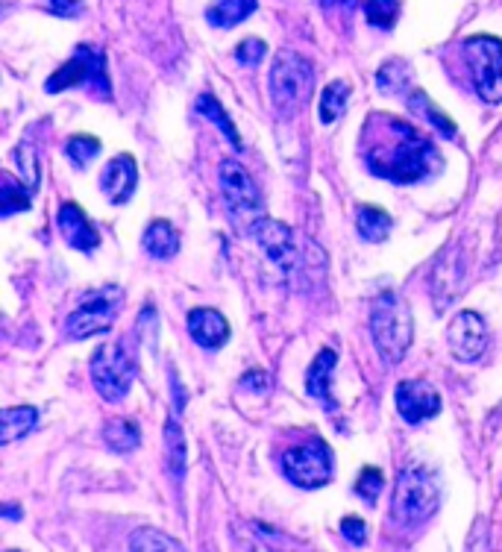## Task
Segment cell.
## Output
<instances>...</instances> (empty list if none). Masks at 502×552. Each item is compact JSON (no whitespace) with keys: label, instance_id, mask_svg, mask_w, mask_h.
<instances>
[{"label":"cell","instance_id":"obj_1","mask_svg":"<svg viewBox=\"0 0 502 552\" xmlns=\"http://www.w3.org/2000/svg\"><path fill=\"white\" fill-rule=\"evenodd\" d=\"M388 124H391V141H385L379 150L365 156L370 174L403 185L420 183L429 174H435L441 162H438V150L432 147V141L423 133H417L406 121L388 118Z\"/></svg>","mask_w":502,"mask_h":552},{"label":"cell","instance_id":"obj_2","mask_svg":"<svg viewBox=\"0 0 502 552\" xmlns=\"http://www.w3.org/2000/svg\"><path fill=\"white\" fill-rule=\"evenodd\" d=\"M370 335H373L379 356L388 365H400L406 359L411 335H414V321H411L409 303L400 294L385 291L376 297V303L370 309Z\"/></svg>","mask_w":502,"mask_h":552},{"label":"cell","instance_id":"obj_3","mask_svg":"<svg viewBox=\"0 0 502 552\" xmlns=\"http://www.w3.org/2000/svg\"><path fill=\"white\" fill-rule=\"evenodd\" d=\"M441 506V488L423 464H406L397 476L394 488V520L403 526H420L426 523Z\"/></svg>","mask_w":502,"mask_h":552},{"label":"cell","instance_id":"obj_4","mask_svg":"<svg viewBox=\"0 0 502 552\" xmlns=\"http://www.w3.org/2000/svg\"><path fill=\"white\" fill-rule=\"evenodd\" d=\"M315 71L309 59L294 50H282L271 68V100L282 118H294L312 97Z\"/></svg>","mask_w":502,"mask_h":552},{"label":"cell","instance_id":"obj_5","mask_svg":"<svg viewBox=\"0 0 502 552\" xmlns=\"http://www.w3.org/2000/svg\"><path fill=\"white\" fill-rule=\"evenodd\" d=\"M136 356L127 347V341H109L100 344L92 356V382L94 391L106 400V403H121L127 397V391L136 382Z\"/></svg>","mask_w":502,"mask_h":552},{"label":"cell","instance_id":"obj_6","mask_svg":"<svg viewBox=\"0 0 502 552\" xmlns=\"http://www.w3.org/2000/svg\"><path fill=\"white\" fill-rule=\"evenodd\" d=\"M121 306H124V291L118 285H103L97 291H89L68 318V335L74 341H83V338L109 332Z\"/></svg>","mask_w":502,"mask_h":552},{"label":"cell","instance_id":"obj_7","mask_svg":"<svg viewBox=\"0 0 502 552\" xmlns=\"http://www.w3.org/2000/svg\"><path fill=\"white\" fill-rule=\"evenodd\" d=\"M77 86H92V92L97 89L103 97L112 94V89H109V74H106V59H103V53L97 47H77L71 53V59L56 74H50L45 83V89L50 94L65 92V89H77Z\"/></svg>","mask_w":502,"mask_h":552},{"label":"cell","instance_id":"obj_8","mask_svg":"<svg viewBox=\"0 0 502 552\" xmlns=\"http://www.w3.org/2000/svg\"><path fill=\"white\" fill-rule=\"evenodd\" d=\"M221 191L227 200L229 218L241 230L256 227L262 221V194L241 162H235V159L221 162Z\"/></svg>","mask_w":502,"mask_h":552},{"label":"cell","instance_id":"obj_9","mask_svg":"<svg viewBox=\"0 0 502 552\" xmlns=\"http://www.w3.org/2000/svg\"><path fill=\"white\" fill-rule=\"evenodd\" d=\"M282 473L297 488H309V491L323 488L335 473V461H332L329 444L323 438H312L300 447H291L282 456Z\"/></svg>","mask_w":502,"mask_h":552},{"label":"cell","instance_id":"obj_10","mask_svg":"<svg viewBox=\"0 0 502 552\" xmlns=\"http://www.w3.org/2000/svg\"><path fill=\"white\" fill-rule=\"evenodd\" d=\"M476 94L485 103H502V42L497 36H470L464 42Z\"/></svg>","mask_w":502,"mask_h":552},{"label":"cell","instance_id":"obj_11","mask_svg":"<svg viewBox=\"0 0 502 552\" xmlns=\"http://www.w3.org/2000/svg\"><path fill=\"white\" fill-rule=\"evenodd\" d=\"M467 279H470V256H467L464 244L458 241L438 256V262L432 268V279H429V291H432V303H435L438 315H444L447 306H453L464 294Z\"/></svg>","mask_w":502,"mask_h":552},{"label":"cell","instance_id":"obj_12","mask_svg":"<svg viewBox=\"0 0 502 552\" xmlns=\"http://www.w3.org/2000/svg\"><path fill=\"white\" fill-rule=\"evenodd\" d=\"M256 238L262 244V250L268 253V259L285 276H294V271L303 265V253L297 247V235L291 232L288 224H279L271 218H262L256 224Z\"/></svg>","mask_w":502,"mask_h":552},{"label":"cell","instance_id":"obj_13","mask_svg":"<svg viewBox=\"0 0 502 552\" xmlns=\"http://www.w3.org/2000/svg\"><path fill=\"white\" fill-rule=\"evenodd\" d=\"M447 347L453 353V359L470 365L476 359H482V353L488 350V329L482 315L476 312H461L447 326Z\"/></svg>","mask_w":502,"mask_h":552},{"label":"cell","instance_id":"obj_14","mask_svg":"<svg viewBox=\"0 0 502 552\" xmlns=\"http://www.w3.org/2000/svg\"><path fill=\"white\" fill-rule=\"evenodd\" d=\"M397 409H400V417L417 426L423 420H432L435 414L441 412V397L438 391L423 382V379H406L397 385Z\"/></svg>","mask_w":502,"mask_h":552},{"label":"cell","instance_id":"obj_15","mask_svg":"<svg viewBox=\"0 0 502 552\" xmlns=\"http://www.w3.org/2000/svg\"><path fill=\"white\" fill-rule=\"evenodd\" d=\"M136 185L138 165L136 159L127 156V153L115 156V159L103 168V174H100V188H103V194H106L115 206L127 203V200L136 194Z\"/></svg>","mask_w":502,"mask_h":552},{"label":"cell","instance_id":"obj_16","mask_svg":"<svg viewBox=\"0 0 502 552\" xmlns=\"http://www.w3.org/2000/svg\"><path fill=\"white\" fill-rule=\"evenodd\" d=\"M59 230L65 235V241L74 250H80V253H92V250H97V244H100L97 227L86 218V212L77 203H71V200L62 203V209H59Z\"/></svg>","mask_w":502,"mask_h":552},{"label":"cell","instance_id":"obj_17","mask_svg":"<svg viewBox=\"0 0 502 552\" xmlns=\"http://www.w3.org/2000/svg\"><path fill=\"white\" fill-rule=\"evenodd\" d=\"M188 332L203 350H218L229 341V323L215 309H191L188 312Z\"/></svg>","mask_w":502,"mask_h":552},{"label":"cell","instance_id":"obj_18","mask_svg":"<svg viewBox=\"0 0 502 552\" xmlns=\"http://www.w3.org/2000/svg\"><path fill=\"white\" fill-rule=\"evenodd\" d=\"M141 247L153 259H174L180 253V232L168 221H150L141 235Z\"/></svg>","mask_w":502,"mask_h":552},{"label":"cell","instance_id":"obj_19","mask_svg":"<svg viewBox=\"0 0 502 552\" xmlns=\"http://www.w3.org/2000/svg\"><path fill=\"white\" fill-rule=\"evenodd\" d=\"M335 365H338V353L332 347H323L315 356L309 373H306V391L320 403L332 400V373H335Z\"/></svg>","mask_w":502,"mask_h":552},{"label":"cell","instance_id":"obj_20","mask_svg":"<svg viewBox=\"0 0 502 552\" xmlns=\"http://www.w3.org/2000/svg\"><path fill=\"white\" fill-rule=\"evenodd\" d=\"M256 6H259V0H215V3L206 9V21H209L212 27L227 30V27L241 24L244 18H250V15L256 12Z\"/></svg>","mask_w":502,"mask_h":552},{"label":"cell","instance_id":"obj_21","mask_svg":"<svg viewBox=\"0 0 502 552\" xmlns=\"http://www.w3.org/2000/svg\"><path fill=\"white\" fill-rule=\"evenodd\" d=\"M39 423V412L33 406H15L0 414V441L12 444L24 435H30Z\"/></svg>","mask_w":502,"mask_h":552},{"label":"cell","instance_id":"obj_22","mask_svg":"<svg viewBox=\"0 0 502 552\" xmlns=\"http://www.w3.org/2000/svg\"><path fill=\"white\" fill-rule=\"evenodd\" d=\"M103 441L115 453H133L141 444V429H138V423L127 420V417H115L103 426Z\"/></svg>","mask_w":502,"mask_h":552},{"label":"cell","instance_id":"obj_23","mask_svg":"<svg viewBox=\"0 0 502 552\" xmlns=\"http://www.w3.org/2000/svg\"><path fill=\"white\" fill-rule=\"evenodd\" d=\"M206 121H212L221 133H224V138H227L229 144L235 147V150H241V136H238V130H235V124L229 121V115H227V109L221 106V100L215 97V94H200L197 97V106H194Z\"/></svg>","mask_w":502,"mask_h":552},{"label":"cell","instance_id":"obj_24","mask_svg":"<svg viewBox=\"0 0 502 552\" xmlns=\"http://www.w3.org/2000/svg\"><path fill=\"white\" fill-rule=\"evenodd\" d=\"M165 453H168V467L177 479L185 476V461H188V444H185V432L177 417L165 420Z\"/></svg>","mask_w":502,"mask_h":552},{"label":"cell","instance_id":"obj_25","mask_svg":"<svg viewBox=\"0 0 502 552\" xmlns=\"http://www.w3.org/2000/svg\"><path fill=\"white\" fill-rule=\"evenodd\" d=\"M356 227H359V235H362L365 241L376 244V241H385V238L391 235L394 221H391V215H388L385 209H379V206H362L359 215H356Z\"/></svg>","mask_w":502,"mask_h":552},{"label":"cell","instance_id":"obj_26","mask_svg":"<svg viewBox=\"0 0 502 552\" xmlns=\"http://www.w3.org/2000/svg\"><path fill=\"white\" fill-rule=\"evenodd\" d=\"M347 100H350V86L344 80H335L329 83L323 94H320V121L323 124H335L344 109H347Z\"/></svg>","mask_w":502,"mask_h":552},{"label":"cell","instance_id":"obj_27","mask_svg":"<svg viewBox=\"0 0 502 552\" xmlns=\"http://www.w3.org/2000/svg\"><path fill=\"white\" fill-rule=\"evenodd\" d=\"M376 86L385 94H403L411 86V68L403 59H391L379 68L376 74Z\"/></svg>","mask_w":502,"mask_h":552},{"label":"cell","instance_id":"obj_28","mask_svg":"<svg viewBox=\"0 0 502 552\" xmlns=\"http://www.w3.org/2000/svg\"><path fill=\"white\" fill-rule=\"evenodd\" d=\"M0 215L9 218L15 212H27L30 209V191H24V185H18L9 174L0 177Z\"/></svg>","mask_w":502,"mask_h":552},{"label":"cell","instance_id":"obj_29","mask_svg":"<svg viewBox=\"0 0 502 552\" xmlns=\"http://www.w3.org/2000/svg\"><path fill=\"white\" fill-rule=\"evenodd\" d=\"M65 153H68V162L74 168H86L94 156L100 153V141L94 136H74L65 141Z\"/></svg>","mask_w":502,"mask_h":552},{"label":"cell","instance_id":"obj_30","mask_svg":"<svg viewBox=\"0 0 502 552\" xmlns=\"http://www.w3.org/2000/svg\"><path fill=\"white\" fill-rule=\"evenodd\" d=\"M367 21L379 30H391L400 15V0H367Z\"/></svg>","mask_w":502,"mask_h":552},{"label":"cell","instance_id":"obj_31","mask_svg":"<svg viewBox=\"0 0 502 552\" xmlns=\"http://www.w3.org/2000/svg\"><path fill=\"white\" fill-rule=\"evenodd\" d=\"M409 106L411 109H417L420 115H426V118H429V121H432V124H435V127L444 133V136H450V138L456 136V124H453L447 115H441V112H438V106H435V103H432V100H429V97H426L423 92L411 94Z\"/></svg>","mask_w":502,"mask_h":552},{"label":"cell","instance_id":"obj_32","mask_svg":"<svg viewBox=\"0 0 502 552\" xmlns=\"http://www.w3.org/2000/svg\"><path fill=\"white\" fill-rule=\"evenodd\" d=\"M130 547L141 552L183 550L180 541H174V538H168L165 532H156V529H138L136 535H133V541H130Z\"/></svg>","mask_w":502,"mask_h":552},{"label":"cell","instance_id":"obj_33","mask_svg":"<svg viewBox=\"0 0 502 552\" xmlns=\"http://www.w3.org/2000/svg\"><path fill=\"white\" fill-rule=\"evenodd\" d=\"M382 485H385L382 470H376V467H365V470H362V476H359V482H356V494H359L365 503H376V497L382 494Z\"/></svg>","mask_w":502,"mask_h":552},{"label":"cell","instance_id":"obj_34","mask_svg":"<svg viewBox=\"0 0 502 552\" xmlns=\"http://www.w3.org/2000/svg\"><path fill=\"white\" fill-rule=\"evenodd\" d=\"M265 53H268V45H265L262 39H244L241 45L235 47V59H238L241 65H247V68L259 65V62L265 59Z\"/></svg>","mask_w":502,"mask_h":552},{"label":"cell","instance_id":"obj_35","mask_svg":"<svg viewBox=\"0 0 502 552\" xmlns=\"http://www.w3.org/2000/svg\"><path fill=\"white\" fill-rule=\"evenodd\" d=\"M45 9L59 18H80L86 6H83V0H45Z\"/></svg>","mask_w":502,"mask_h":552},{"label":"cell","instance_id":"obj_36","mask_svg":"<svg viewBox=\"0 0 502 552\" xmlns=\"http://www.w3.org/2000/svg\"><path fill=\"white\" fill-rule=\"evenodd\" d=\"M341 532H344V538L353 541V544H365L367 541V526L362 517H344V520H341Z\"/></svg>","mask_w":502,"mask_h":552},{"label":"cell","instance_id":"obj_37","mask_svg":"<svg viewBox=\"0 0 502 552\" xmlns=\"http://www.w3.org/2000/svg\"><path fill=\"white\" fill-rule=\"evenodd\" d=\"M268 385H271V376H268L265 370H247V373L241 376V388H244V391H268Z\"/></svg>","mask_w":502,"mask_h":552},{"label":"cell","instance_id":"obj_38","mask_svg":"<svg viewBox=\"0 0 502 552\" xmlns=\"http://www.w3.org/2000/svg\"><path fill=\"white\" fill-rule=\"evenodd\" d=\"M320 3H323L326 9H335V6H353L356 0H320Z\"/></svg>","mask_w":502,"mask_h":552},{"label":"cell","instance_id":"obj_39","mask_svg":"<svg viewBox=\"0 0 502 552\" xmlns=\"http://www.w3.org/2000/svg\"><path fill=\"white\" fill-rule=\"evenodd\" d=\"M3 517H9V520H15V517H18V511H15V506H6V511H3Z\"/></svg>","mask_w":502,"mask_h":552}]
</instances>
